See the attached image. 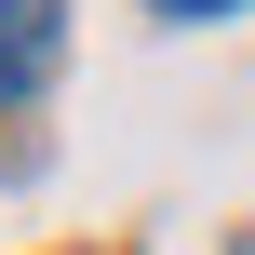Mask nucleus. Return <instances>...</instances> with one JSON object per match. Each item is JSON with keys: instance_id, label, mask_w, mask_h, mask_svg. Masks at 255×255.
Wrapping results in <instances>:
<instances>
[{"instance_id": "obj_1", "label": "nucleus", "mask_w": 255, "mask_h": 255, "mask_svg": "<svg viewBox=\"0 0 255 255\" xmlns=\"http://www.w3.org/2000/svg\"><path fill=\"white\" fill-rule=\"evenodd\" d=\"M54 67V0H0V94H27Z\"/></svg>"}, {"instance_id": "obj_2", "label": "nucleus", "mask_w": 255, "mask_h": 255, "mask_svg": "<svg viewBox=\"0 0 255 255\" xmlns=\"http://www.w3.org/2000/svg\"><path fill=\"white\" fill-rule=\"evenodd\" d=\"M161 13H229V0H161Z\"/></svg>"}]
</instances>
